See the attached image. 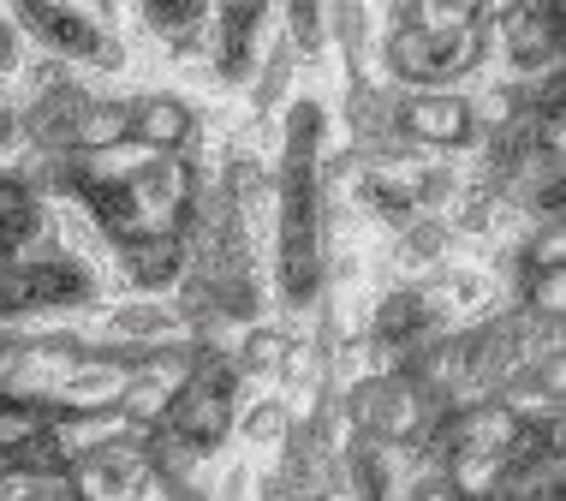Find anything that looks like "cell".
Listing matches in <instances>:
<instances>
[{
  "label": "cell",
  "mask_w": 566,
  "mask_h": 501,
  "mask_svg": "<svg viewBox=\"0 0 566 501\" xmlns=\"http://www.w3.org/2000/svg\"><path fill=\"white\" fill-rule=\"evenodd\" d=\"M316 144H323V108L298 102L286 126V179H281V281L293 305H311L323 281L316 251Z\"/></svg>",
  "instance_id": "obj_1"
},
{
  "label": "cell",
  "mask_w": 566,
  "mask_h": 501,
  "mask_svg": "<svg viewBox=\"0 0 566 501\" xmlns=\"http://www.w3.org/2000/svg\"><path fill=\"white\" fill-rule=\"evenodd\" d=\"M478 19L465 24H430V19H406L400 30L388 36V72L400 84H418V90H436L459 79V72L478 60Z\"/></svg>",
  "instance_id": "obj_2"
},
{
  "label": "cell",
  "mask_w": 566,
  "mask_h": 501,
  "mask_svg": "<svg viewBox=\"0 0 566 501\" xmlns=\"http://www.w3.org/2000/svg\"><path fill=\"white\" fill-rule=\"evenodd\" d=\"M0 7L19 12V24L60 60H84V66H114L119 60V42L84 0H0Z\"/></svg>",
  "instance_id": "obj_3"
},
{
  "label": "cell",
  "mask_w": 566,
  "mask_h": 501,
  "mask_svg": "<svg viewBox=\"0 0 566 501\" xmlns=\"http://www.w3.org/2000/svg\"><path fill=\"white\" fill-rule=\"evenodd\" d=\"M352 418H358L381 448H406V442H418L423 424H430V394L418 383H406V376H376V383H364L352 394Z\"/></svg>",
  "instance_id": "obj_4"
},
{
  "label": "cell",
  "mask_w": 566,
  "mask_h": 501,
  "mask_svg": "<svg viewBox=\"0 0 566 501\" xmlns=\"http://www.w3.org/2000/svg\"><path fill=\"white\" fill-rule=\"evenodd\" d=\"M394 132H400L406 144H423V149H459L471 144V132H478V108H471L465 96H453V90H411V96L394 108L388 119Z\"/></svg>",
  "instance_id": "obj_5"
},
{
  "label": "cell",
  "mask_w": 566,
  "mask_h": 501,
  "mask_svg": "<svg viewBox=\"0 0 566 501\" xmlns=\"http://www.w3.org/2000/svg\"><path fill=\"white\" fill-rule=\"evenodd\" d=\"M119 257H126V275L144 286V293H161L186 275V239L179 227H144V233L119 239Z\"/></svg>",
  "instance_id": "obj_6"
},
{
  "label": "cell",
  "mask_w": 566,
  "mask_h": 501,
  "mask_svg": "<svg viewBox=\"0 0 566 501\" xmlns=\"http://www.w3.org/2000/svg\"><path fill=\"white\" fill-rule=\"evenodd\" d=\"M197 138V114L179 96H137L132 102V138L137 149H156V156H179Z\"/></svg>",
  "instance_id": "obj_7"
},
{
  "label": "cell",
  "mask_w": 566,
  "mask_h": 501,
  "mask_svg": "<svg viewBox=\"0 0 566 501\" xmlns=\"http://www.w3.org/2000/svg\"><path fill=\"white\" fill-rule=\"evenodd\" d=\"M102 334H108L114 346H167V341L186 334V323L167 305H119V311H108Z\"/></svg>",
  "instance_id": "obj_8"
},
{
  "label": "cell",
  "mask_w": 566,
  "mask_h": 501,
  "mask_svg": "<svg viewBox=\"0 0 566 501\" xmlns=\"http://www.w3.org/2000/svg\"><path fill=\"white\" fill-rule=\"evenodd\" d=\"M430 328H436V299L430 293H394V299H381V311H376V341L381 346L430 341Z\"/></svg>",
  "instance_id": "obj_9"
},
{
  "label": "cell",
  "mask_w": 566,
  "mask_h": 501,
  "mask_svg": "<svg viewBox=\"0 0 566 501\" xmlns=\"http://www.w3.org/2000/svg\"><path fill=\"white\" fill-rule=\"evenodd\" d=\"M126 138H132V102H96L90 96L78 132H72V149L96 156V149H119Z\"/></svg>",
  "instance_id": "obj_10"
},
{
  "label": "cell",
  "mask_w": 566,
  "mask_h": 501,
  "mask_svg": "<svg viewBox=\"0 0 566 501\" xmlns=\"http://www.w3.org/2000/svg\"><path fill=\"white\" fill-rule=\"evenodd\" d=\"M137 7H144V24L167 42H191L209 24V0H137Z\"/></svg>",
  "instance_id": "obj_11"
},
{
  "label": "cell",
  "mask_w": 566,
  "mask_h": 501,
  "mask_svg": "<svg viewBox=\"0 0 566 501\" xmlns=\"http://www.w3.org/2000/svg\"><path fill=\"white\" fill-rule=\"evenodd\" d=\"M286 358H293V346H286L281 328H251L233 364H239V376H274Z\"/></svg>",
  "instance_id": "obj_12"
},
{
  "label": "cell",
  "mask_w": 566,
  "mask_h": 501,
  "mask_svg": "<svg viewBox=\"0 0 566 501\" xmlns=\"http://www.w3.org/2000/svg\"><path fill=\"white\" fill-rule=\"evenodd\" d=\"M441 246H448V227H441L436 216H418L406 227V239H400V263L406 269H430L441 257Z\"/></svg>",
  "instance_id": "obj_13"
},
{
  "label": "cell",
  "mask_w": 566,
  "mask_h": 501,
  "mask_svg": "<svg viewBox=\"0 0 566 501\" xmlns=\"http://www.w3.org/2000/svg\"><path fill=\"white\" fill-rule=\"evenodd\" d=\"M281 436H293V406L281 400H263L256 413H244V442H281Z\"/></svg>",
  "instance_id": "obj_14"
},
{
  "label": "cell",
  "mask_w": 566,
  "mask_h": 501,
  "mask_svg": "<svg viewBox=\"0 0 566 501\" xmlns=\"http://www.w3.org/2000/svg\"><path fill=\"white\" fill-rule=\"evenodd\" d=\"M323 7L328 0H286V30H293V42L304 54L323 49Z\"/></svg>",
  "instance_id": "obj_15"
},
{
  "label": "cell",
  "mask_w": 566,
  "mask_h": 501,
  "mask_svg": "<svg viewBox=\"0 0 566 501\" xmlns=\"http://www.w3.org/2000/svg\"><path fill=\"white\" fill-rule=\"evenodd\" d=\"M418 19H430V24H465V19H478V0H423Z\"/></svg>",
  "instance_id": "obj_16"
},
{
  "label": "cell",
  "mask_w": 566,
  "mask_h": 501,
  "mask_svg": "<svg viewBox=\"0 0 566 501\" xmlns=\"http://www.w3.org/2000/svg\"><path fill=\"white\" fill-rule=\"evenodd\" d=\"M531 263H537V269H560V221L543 227V239L531 246Z\"/></svg>",
  "instance_id": "obj_17"
},
{
  "label": "cell",
  "mask_w": 566,
  "mask_h": 501,
  "mask_svg": "<svg viewBox=\"0 0 566 501\" xmlns=\"http://www.w3.org/2000/svg\"><path fill=\"white\" fill-rule=\"evenodd\" d=\"M12 54L19 49H12V24H7V7H0V66H12Z\"/></svg>",
  "instance_id": "obj_18"
},
{
  "label": "cell",
  "mask_w": 566,
  "mask_h": 501,
  "mask_svg": "<svg viewBox=\"0 0 566 501\" xmlns=\"http://www.w3.org/2000/svg\"><path fill=\"white\" fill-rule=\"evenodd\" d=\"M0 138H12V119L7 114H0Z\"/></svg>",
  "instance_id": "obj_19"
}]
</instances>
